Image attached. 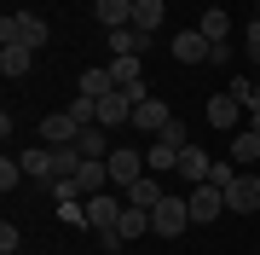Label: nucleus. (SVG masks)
<instances>
[{"label":"nucleus","mask_w":260,"mask_h":255,"mask_svg":"<svg viewBox=\"0 0 260 255\" xmlns=\"http://www.w3.org/2000/svg\"><path fill=\"white\" fill-rule=\"evenodd\" d=\"M168 18V0H133V29H145V35H156Z\"/></svg>","instance_id":"ddd939ff"},{"label":"nucleus","mask_w":260,"mask_h":255,"mask_svg":"<svg viewBox=\"0 0 260 255\" xmlns=\"http://www.w3.org/2000/svg\"><path fill=\"white\" fill-rule=\"evenodd\" d=\"M179 151H185V145H174V139H162V133H156L150 151H145V168H150V174H174V168H179Z\"/></svg>","instance_id":"9b49d317"},{"label":"nucleus","mask_w":260,"mask_h":255,"mask_svg":"<svg viewBox=\"0 0 260 255\" xmlns=\"http://www.w3.org/2000/svg\"><path fill=\"white\" fill-rule=\"evenodd\" d=\"M185 226H191V203L185 197H162L156 209H150V232L156 238H179Z\"/></svg>","instance_id":"f03ea898"},{"label":"nucleus","mask_w":260,"mask_h":255,"mask_svg":"<svg viewBox=\"0 0 260 255\" xmlns=\"http://www.w3.org/2000/svg\"><path fill=\"white\" fill-rule=\"evenodd\" d=\"M18 244H23V232L6 220V226H0V249H6V255H18Z\"/></svg>","instance_id":"c85d7f7f"},{"label":"nucleus","mask_w":260,"mask_h":255,"mask_svg":"<svg viewBox=\"0 0 260 255\" xmlns=\"http://www.w3.org/2000/svg\"><path fill=\"white\" fill-rule=\"evenodd\" d=\"M254 6H260V0H254Z\"/></svg>","instance_id":"2f4dec72"},{"label":"nucleus","mask_w":260,"mask_h":255,"mask_svg":"<svg viewBox=\"0 0 260 255\" xmlns=\"http://www.w3.org/2000/svg\"><path fill=\"white\" fill-rule=\"evenodd\" d=\"M243 128H254V133H260V104H254V110H249V122H243Z\"/></svg>","instance_id":"c756f323"},{"label":"nucleus","mask_w":260,"mask_h":255,"mask_svg":"<svg viewBox=\"0 0 260 255\" xmlns=\"http://www.w3.org/2000/svg\"><path fill=\"white\" fill-rule=\"evenodd\" d=\"M64 110H70L81 128H99V99H93V93H75V99L64 104Z\"/></svg>","instance_id":"4be33fe9"},{"label":"nucleus","mask_w":260,"mask_h":255,"mask_svg":"<svg viewBox=\"0 0 260 255\" xmlns=\"http://www.w3.org/2000/svg\"><path fill=\"white\" fill-rule=\"evenodd\" d=\"M0 35H6V47L41 52L47 47V18H35V12H6V18H0Z\"/></svg>","instance_id":"f257e3e1"},{"label":"nucleus","mask_w":260,"mask_h":255,"mask_svg":"<svg viewBox=\"0 0 260 255\" xmlns=\"http://www.w3.org/2000/svg\"><path fill=\"white\" fill-rule=\"evenodd\" d=\"M197 29H203L208 41H232V18H225L220 6H208V12H203V23H197Z\"/></svg>","instance_id":"5701e85b"},{"label":"nucleus","mask_w":260,"mask_h":255,"mask_svg":"<svg viewBox=\"0 0 260 255\" xmlns=\"http://www.w3.org/2000/svg\"><path fill=\"white\" fill-rule=\"evenodd\" d=\"M75 93H93V99H104V93H116V81H110V70H87V76L75 81Z\"/></svg>","instance_id":"b1692460"},{"label":"nucleus","mask_w":260,"mask_h":255,"mask_svg":"<svg viewBox=\"0 0 260 255\" xmlns=\"http://www.w3.org/2000/svg\"><path fill=\"white\" fill-rule=\"evenodd\" d=\"M121 209H127V203H116V197H104V191H99V197H87V226H116V220H121Z\"/></svg>","instance_id":"f8f14e48"},{"label":"nucleus","mask_w":260,"mask_h":255,"mask_svg":"<svg viewBox=\"0 0 260 255\" xmlns=\"http://www.w3.org/2000/svg\"><path fill=\"white\" fill-rule=\"evenodd\" d=\"M29 64H35V52H29V47H0V76H6V81L29 76Z\"/></svg>","instance_id":"dca6fc26"},{"label":"nucleus","mask_w":260,"mask_h":255,"mask_svg":"<svg viewBox=\"0 0 260 255\" xmlns=\"http://www.w3.org/2000/svg\"><path fill=\"white\" fill-rule=\"evenodd\" d=\"M18 162H23V174H35V180H47V186H52V145H29Z\"/></svg>","instance_id":"a211bd4d"},{"label":"nucleus","mask_w":260,"mask_h":255,"mask_svg":"<svg viewBox=\"0 0 260 255\" xmlns=\"http://www.w3.org/2000/svg\"><path fill=\"white\" fill-rule=\"evenodd\" d=\"M208 168H214V162H208V151H197V145H185V151H179V174H185L191 186H203V180H208Z\"/></svg>","instance_id":"aec40b11"},{"label":"nucleus","mask_w":260,"mask_h":255,"mask_svg":"<svg viewBox=\"0 0 260 255\" xmlns=\"http://www.w3.org/2000/svg\"><path fill=\"white\" fill-rule=\"evenodd\" d=\"M58 220H64V226H87V203L75 197V203H58Z\"/></svg>","instance_id":"a878e982"},{"label":"nucleus","mask_w":260,"mask_h":255,"mask_svg":"<svg viewBox=\"0 0 260 255\" xmlns=\"http://www.w3.org/2000/svg\"><path fill=\"white\" fill-rule=\"evenodd\" d=\"M18 180H23V162H12V157H6V162H0V191H12Z\"/></svg>","instance_id":"cd10ccee"},{"label":"nucleus","mask_w":260,"mask_h":255,"mask_svg":"<svg viewBox=\"0 0 260 255\" xmlns=\"http://www.w3.org/2000/svg\"><path fill=\"white\" fill-rule=\"evenodd\" d=\"M225 209H232V215H254L260 209V174H237L232 186H225Z\"/></svg>","instance_id":"39448f33"},{"label":"nucleus","mask_w":260,"mask_h":255,"mask_svg":"<svg viewBox=\"0 0 260 255\" xmlns=\"http://www.w3.org/2000/svg\"><path fill=\"white\" fill-rule=\"evenodd\" d=\"M162 197H168V191H162V180H156V174H139V180L127 186V203H139V209H156Z\"/></svg>","instance_id":"4468645a"},{"label":"nucleus","mask_w":260,"mask_h":255,"mask_svg":"<svg viewBox=\"0 0 260 255\" xmlns=\"http://www.w3.org/2000/svg\"><path fill=\"white\" fill-rule=\"evenodd\" d=\"M75 145H81V157H110V151H104V128H81Z\"/></svg>","instance_id":"393cba45"},{"label":"nucleus","mask_w":260,"mask_h":255,"mask_svg":"<svg viewBox=\"0 0 260 255\" xmlns=\"http://www.w3.org/2000/svg\"><path fill=\"white\" fill-rule=\"evenodd\" d=\"M104 47H110V58H139L145 47H150V35H145V29H110V35H104Z\"/></svg>","instance_id":"0eeeda50"},{"label":"nucleus","mask_w":260,"mask_h":255,"mask_svg":"<svg viewBox=\"0 0 260 255\" xmlns=\"http://www.w3.org/2000/svg\"><path fill=\"white\" fill-rule=\"evenodd\" d=\"M208 52H214V41L203 35V29H185V35H174V58H179V64H208Z\"/></svg>","instance_id":"6e6552de"},{"label":"nucleus","mask_w":260,"mask_h":255,"mask_svg":"<svg viewBox=\"0 0 260 255\" xmlns=\"http://www.w3.org/2000/svg\"><path fill=\"white\" fill-rule=\"evenodd\" d=\"M104 162H110V186H121V191H127L139 174H150V168H145V151H133V145H116Z\"/></svg>","instance_id":"20e7f679"},{"label":"nucleus","mask_w":260,"mask_h":255,"mask_svg":"<svg viewBox=\"0 0 260 255\" xmlns=\"http://www.w3.org/2000/svg\"><path fill=\"white\" fill-rule=\"evenodd\" d=\"M168 122H174V110H168V104H162L156 93H150V99H139V104H133V128H145V133H150V139H156V133H162Z\"/></svg>","instance_id":"423d86ee"},{"label":"nucleus","mask_w":260,"mask_h":255,"mask_svg":"<svg viewBox=\"0 0 260 255\" xmlns=\"http://www.w3.org/2000/svg\"><path fill=\"white\" fill-rule=\"evenodd\" d=\"M237 174H243V168H237V162H214V168H208V180H214V186H220V191H225V186H232V180H237Z\"/></svg>","instance_id":"bb28decb"},{"label":"nucleus","mask_w":260,"mask_h":255,"mask_svg":"<svg viewBox=\"0 0 260 255\" xmlns=\"http://www.w3.org/2000/svg\"><path fill=\"white\" fill-rule=\"evenodd\" d=\"M41 139H47V145H75V139H81V122H75L70 110H52L47 122H41Z\"/></svg>","instance_id":"1a4fd4ad"},{"label":"nucleus","mask_w":260,"mask_h":255,"mask_svg":"<svg viewBox=\"0 0 260 255\" xmlns=\"http://www.w3.org/2000/svg\"><path fill=\"white\" fill-rule=\"evenodd\" d=\"M93 12H99L104 29H127V23H133V0H99Z\"/></svg>","instance_id":"f3484780"},{"label":"nucleus","mask_w":260,"mask_h":255,"mask_svg":"<svg viewBox=\"0 0 260 255\" xmlns=\"http://www.w3.org/2000/svg\"><path fill=\"white\" fill-rule=\"evenodd\" d=\"M191 220H197V226H208V220H220L225 215V191L220 186H214V180H203V186H191Z\"/></svg>","instance_id":"7ed1b4c3"},{"label":"nucleus","mask_w":260,"mask_h":255,"mask_svg":"<svg viewBox=\"0 0 260 255\" xmlns=\"http://www.w3.org/2000/svg\"><path fill=\"white\" fill-rule=\"evenodd\" d=\"M116 232H121V238H139V232H150V209L127 203V209H121V220H116Z\"/></svg>","instance_id":"412c9836"},{"label":"nucleus","mask_w":260,"mask_h":255,"mask_svg":"<svg viewBox=\"0 0 260 255\" xmlns=\"http://www.w3.org/2000/svg\"><path fill=\"white\" fill-rule=\"evenodd\" d=\"M81 145H52V180H70V174H81Z\"/></svg>","instance_id":"6ab92c4d"},{"label":"nucleus","mask_w":260,"mask_h":255,"mask_svg":"<svg viewBox=\"0 0 260 255\" xmlns=\"http://www.w3.org/2000/svg\"><path fill=\"white\" fill-rule=\"evenodd\" d=\"M254 104H260V93H254Z\"/></svg>","instance_id":"7c9ffc66"},{"label":"nucleus","mask_w":260,"mask_h":255,"mask_svg":"<svg viewBox=\"0 0 260 255\" xmlns=\"http://www.w3.org/2000/svg\"><path fill=\"white\" fill-rule=\"evenodd\" d=\"M232 162H237V168L260 162V133H254V128H237V133H232Z\"/></svg>","instance_id":"2eb2a0df"},{"label":"nucleus","mask_w":260,"mask_h":255,"mask_svg":"<svg viewBox=\"0 0 260 255\" xmlns=\"http://www.w3.org/2000/svg\"><path fill=\"white\" fill-rule=\"evenodd\" d=\"M208 122H214V128H232V133H237V122H249V110H243V104H237L232 93H214V99H208Z\"/></svg>","instance_id":"9d476101"}]
</instances>
